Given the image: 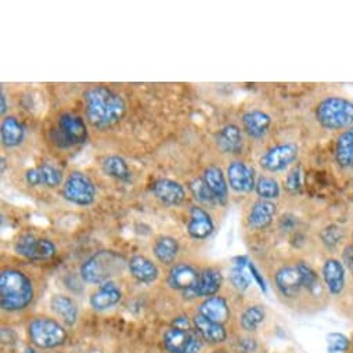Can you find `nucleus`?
I'll use <instances>...</instances> for the list:
<instances>
[{
    "instance_id": "obj_1",
    "label": "nucleus",
    "mask_w": 353,
    "mask_h": 353,
    "mask_svg": "<svg viewBox=\"0 0 353 353\" xmlns=\"http://www.w3.org/2000/svg\"><path fill=\"white\" fill-rule=\"evenodd\" d=\"M88 121L99 129L110 128L118 123L125 112V100L105 86H96L85 93Z\"/></svg>"
},
{
    "instance_id": "obj_2",
    "label": "nucleus",
    "mask_w": 353,
    "mask_h": 353,
    "mask_svg": "<svg viewBox=\"0 0 353 353\" xmlns=\"http://www.w3.org/2000/svg\"><path fill=\"white\" fill-rule=\"evenodd\" d=\"M34 299L31 280L20 270L8 269L0 274V303L9 312L26 309Z\"/></svg>"
},
{
    "instance_id": "obj_3",
    "label": "nucleus",
    "mask_w": 353,
    "mask_h": 353,
    "mask_svg": "<svg viewBox=\"0 0 353 353\" xmlns=\"http://www.w3.org/2000/svg\"><path fill=\"white\" fill-rule=\"evenodd\" d=\"M125 258L118 252L100 251L82 265L81 274L85 281L101 285L108 283L112 277L121 274L125 269Z\"/></svg>"
},
{
    "instance_id": "obj_4",
    "label": "nucleus",
    "mask_w": 353,
    "mask_h": 353,
    "mask_svg": "<svg viewBox=\"0 0 353 353\" xmlns=\"http://www.w3.org/2000/svg\"><path fill=\"white\" fill-rule=\"evenodd\" d=\"M316 119L324 129L339 130L353 126V101L345 97H327L316 108Z\"/></svg>"
},
{
    "instance_id": "obj_5",
    "label": "nucleus",
    "mask_w": 353,
    "mask_h": 353,
    "mask_svg": "<svg viewBox=\"0 0 353 353\" xmlns=\"http://www.w3.org/2000/svg\"><path fill=\"white\" fill-rule=\"evenodd\" d=\"M163 345L170 353H199L203 341L188 317H178L165 332Z\"/></svg>"
},
{
    "instance_id": "obj_6",
    "label": "nucleus",
    "mask_w": 353,
    "mask_h": 353,
    "mask_svg": "<svg viewBox=\"0 0 353 353\" xmlns=\"http://www.w3.org/2000/svg\"><path fill=\"white\" fill-rule=\"evenodd\" d=\"M63 197L81 207L90 205L96 199V188L89 176L82 172H72L64 182Z\"/></svg>"
},
{
    "instance_id": "obj_7",
    "label": "nucleus",
    "mask_w": 353,
    "mask_h": 353,
    "mask_svg": "<svg viewBox=\"0 0 353 353\" xmlns=\"http://www.w3.org/2000/svg\"><path fill=\"white\" fill-rule=\"evenodd\" d=\"M30 336L41 347H56L65 342L67 332L57 321L39 317L30 324Z\"/></svg>"
},
{
    "instance_id": "obj_8",
    "label": "nucleus",
    "mask_w": 353,
    "mask_h": 353,
    "mask_svg": "<svg viewBox=\"0 0 353 353\" xmlns=\"http://www.w3.org/2000/svg\"><path fill=\"white\" fill-rule=\"evenodd\" d=\"M56 139L61 143L63 147H71L85 143L88 139V129L85 121L75 114H63L59 119Z\"/></svg>"
},
{
    "instance_id": "obj_9",
    "label": "nucleus",
    "mask_w": 353,
    "mask_h": 353,
    "mask_svg": "<svg viewBox=\"0 0 353 353\" xmlns=\"http://www.w3.org/2000/svg\"><path fill=\"white\" fill-rule=\"evenodd\" d=\"M16 252L30 261H45L56 254V245L48 239H38L34 234L21 236L14 247Z\"/></svg>"
},
{
    "instance_id": "obj_10",
    "label": "nucleus",
    "mask_w": 353,
    "mask_h": 353,
    "mask_svg": "<svg viewBox=\"0 0 353 353\" xmlns=\"http://www.w3.org/2000/svg\"><path fill=\"white\" fill-rule=\"evenodd\" d=\"M298 145L294 143L277 144L262 155L259 163L269 172H281L298 158Z\"/></svg>"
},
{
    "instance_id": "obj_11",
    "label": "nucleus",
    "mask_w": 353,
    "mask_h": 353,
    "mask_svg": "<svg viewBox=\"0 0 353 353\" xmlns=\"http://www.w3.org/2000/svg\"><path fill=\"white\" fill-rule=\"evenodd\" d=\"M230 188L237 193H250L256 188L255 170L243 161H233L228 169Z\"/></svg>"
},
{
    "instance_id": "obj_12",
    "label": "nucleus",
    "mask_w": 353,
    "mask_h": 353,
    "mask_svg": "<svg viewBox=\"0 0 353 353\" xmlns=\"http://www.w3.org/2000/svg\"><path fill=\"white\" fill-rule=\"evenodd\" d=\"M26 181L30 186H45V188H57L63 182V172L56 165L42 163L27 172Z\"/></svg>"
},
{
    "instance_id": "obj_13",
    "label": "nucleus",
    "mask_w": 353,
    "mask_h": 353,
    "mask_svg": "<svg viewBox=\"0 0 353 353\" xmlns=\"http://www.w3.org/2000/svg\"><path fill=\"white\" fill-rule=\"evenodd\" d=\"M151 192L157 200L165 205H181L186 200V192L183 186L170 179H158L151 185Z\"/></svg>"
},
{
    "instance_id": "obj_14",
    "label": "nucleus",
    "mask_w": 353,
    "mask_h": 353,
    "mask_svg": "<svg viewBox=\"0 0 353 353\" xmlns=\"http://www.w3.org/2000/svg\"><path fill=\"white\" fill-rule=\"evenodd\" d=\"M215 230V225L210 216V214L194 205L190 210V221L188 223V232L193 239L204 240L210 237Z\"/></svg>"
},
{
    "instance_id": "obj_15",
    "label": "nucleus",
    "mask_w": 353,
    "mask_h": 353,
    "mask_svg": "<svg viewBox=\"0 0 353 353\" xmlns=\"http://www.w3.org/2000/svg\"><path fill=\"white\" fill-rule=\"evenodd\" d=\"M200 274L197 270L186 263H179L170 269L168 283L174 290H182V291H190L194 288V285L199 281Z\"/></svg>"
},
{
    "instance_id": "obj_16",
    "label": "nucleus",
    "mask_w": 353,
    "mask_h": 353,
    "mask_svg": "<svg viewBox=\"0 0 353 353\" xmlns=\"http://www.w3.org/2000/svg\"><path fill=\"white\" fill-rule=\"evenodd\" d=\"M277 207L272 201H256L248 214V226L254 230H263L269 228L276 216Z\"/></svg>"
},
{
    "instance_id": "obj_17",
    "label": "nucleus",
    "mask_w": 353,
    "mask_h": 353,
    "mask_svg": "<svg viewBox=\"0 0 353 353\" xmlns=\"http://www.w3.org/2000/svg\"><path fill=\"white\" fill-rule=\"evenodd\" d=\"M203 179L205 181L207 186L210 188L211 193L214 194L216 203L219 205H225L228 203V199H229V186L226 183L225 174H223L222 169L215 166V165L208 166L204 170Z\"/></svg>"
},
{
    "instance_id": "obj_18",
    "label": "nucleus",
    "mask_w": 353,
    "mask_h": 353,
    "mask_svg": "<svg viewBox=\"0 0 353 353\" xmlns=\"http://www.w3.org/2000/svg\"><path fill=\"white\" fill-rule=\"evenodd\" d=\"M323 280L331 295L342 294L345 288V268L338 259H327L323 266Z\"/></svg>"
},
{
    "instance_id": "obj_19",
    "label": "nucleus",
    "mask_w": 353,
    "mask_h": 353,
    "mask_svg": "<svg viewBox=\"0 0 353 353\" xmlns=\"http://www.w3.org/2000/svg\"><path fill=\"white\" fill-rule=\"evenodd\" d=\"M276 284L279 291L287 298H295L303 288L301 274L296 266H284L276 273Z\"/></svg>"
},
{
    "instance_id": "obj_20",
    "label": "nucleus",
    "mask_w": 353,
    "mask_h": 353,
    "mask_svg": "<svg viewBox=\"0 0 353 353\" xmlns=\"http://www.w3.org/2000/svg\"><path fill=\"white\" fill-rule=\"evenodd\" d=\"M270 125L272 118L261 110H251L243 115L244 130L252 139H262L263 136H266Z\"/></svg>"
},
{
    "instance_id": "obj_21",
    "label": "nucleus",
    "mask_w": 353,
    "mask_h": 353,
    "mask_svg": "<svg viewBox=\"0 0 353 353\" xmlns=\"http://www.w3.org/2000/svg\"><path fill=\"white\" fill-rule=\"evenodd\" d=\"M221 285H222L221 272H218L215 269H207L200 274L197 284L189 292H192L194 296H207V298L211 296L212 298L219 291Z\"/></svg>"
},
{
    "instance_id": "obj_22",
    "label": "nucleus",
    "mask_w": 353,
    "mask_h": 353,
    "mask_svg": "<svg viewBox=\"0 0 353 353\" xmlns=\"http://www.w3.org/2000/svg\"><path fill=\"white\" fill-rule=\"evenodd\" d=\"M122 298L121 290L111 281L104 283L100 285L99 291L94 292L90 298V305L96 310H105L117 305Z\"/></svg>"
},
{
    "instance_id": "obj_23",
    "label": "nucleus",
    "mask_w": 353,
    "mask_h": 353,
    "mask_svg": "<svg viewBox=\"0 0 353 353\" xmlns=\"http://www.w3.org/2000/svg\"><path fill=\"white\" fill-rule=\"evenodd\" d=\"M218 147L226 154H239L243 150V134L239 126L228 125L216 136Z\"/></svg>"
},
{
    "instance_id": "obj_24",
    "label": "nucleus",
    "mask_w": 353,
    "mask_h": 353,
    "mask_svg": "<svg viewBox=\"0 0 353 353\" xmlns=\"http://www.w3.org/2000/svg\"><path fill=\"white\" fill-rule=\"evenodd\" d=\"M194 324H196V330L205 341H210L212 343H219L226 339V330L221 323H216L203 314H197L194 317Z\"/></svg>"
},
{
    "instance_id": "obj_25",
    "label": "nucleus",
    "mask_w": 353,
    "mask_h": 353,
    "mask_svg": "<svg viewBox=\"0 0 353 353\" xmlns=\"http://www.w3.org/2000/svg\"><path fill=\"white\" fill-rule=\"evenodd\" d=\"M129 270L136 280L145 284L155 281L159 274L158 268L150 259L140 255H136L129 261Z\"/></svg>"
},
{
    "instance_id": "obj_26",
    "label": "nucleus",
    "mask_w": 353,
    "mask_h": 353,
    "mask_svg": "<svg viewBox=\"0 0 353 353\" xmlns=\"http://www.w3.org/2000/svg\"><path fill=\"white\" fill-rule=\"evenodd\" d=\"M26 137V129L23 123L14 118V117H8L2 122V143L8 148L17 147L23 143Z\"/></svg>"
},
{
    "instance_id": "obj_27",
    "label": "nucleus",
    "mask_w": 353,
    "mask_h": 353,
    "mask_svg": "<svg viewBox=\"0 0 353 353\" xmlns=\"http://www.w3.org/2000/svg\"><path fill=\"white\" fill-rule=\"evenodd\" d=\"M200 314L223 324L225 321H228L229 316H230V310L229 306L226 303V301L221 296H212L208 298L200 307Z\"/></svg>"
},
{
    "instance_id": "obj_28",
    "label": "nucleus",
    "mask_w": 353,
    "mask_h": 353,
    "mask_svg": "<svg viewBox=\"0 0 353 353\" xmlns=\"http://www.w3.org/2000/svg\"><path fill=\"white\" fill-rule=\"evenodd\" d=\"M179 252V244L173 237L162 236L154 244V255L163 265H170L174 262Z\"/></svg>"
},
{
    "instance_id": "obj_29",
    "label": "nucleus",
    "mask_w": 353,
    "mask_h": 353,
    "mask_svg": "<svg viewBox=\"0 0 353 353\" xmlns=\"http://www.w3.org/2000/svg\"><path fill=\"white\" fill-rule=\"evenodd\" d=\"M335 159L342 168L353 166V137L349 130H345L336 139Z\"/></svg>"
},
{
    "instance_id": "obj_30",
    "label": "nucleus",
    "mask_w": 353,
    "mask_h": 353,
    "mask_svg": "<svg viewBox=\"0 0 353 353\" xmlns=\"http://www.w3.org/2000/svg\"><path fill=\"white\" fill-rule=\"evenodd\" d=\"M103 170L110 176L121 182L130 181V169L123 158L118 155H108L103 161Z\"/></svg>"
},
{
    "instance_id": "obj_31",
    "label": "nucleus",
    "mask_w": 353,
    "mask_h": 353,
    "mask_svg": "<svg viewBox=\"0 0 353 353\" xmlns=\"http://www.w3.org/2000/svg\"><path fill=\"white\" fill-rule=\"evenodd\" d=\"M52 309L64 320L65 324L74 325L78 317V309L72 299L64 295H57L52 299Z\"/></svg>"
},
{
    "instance_id": "obj_32",
    "label": "nucleus",
    "mask_w": 353,
    "mask_h": 353,
    "mask_svg": "<svg viewBox=\"0 0 353 353\" xmlns=\"http://www.w3.org/2000/svg\"><path fill=\"white\" fill-rule=\"evenodd\" d=\"M248 261L247 258H237L236 263L230 272V280L233 283V285L239 290V291H245L250 285H251V273L248 269Z\"/></svg>"
},
{
    "instance_id": "obj_33",
    "label": "nucleus",
    "mask_w": 353,
    "mask_h": 353,
    "mask_svg": "<svg viewBox=\"0 0 353 353\" xmlns=\"http://www.w3.org/2000/svg\"><path fill=\"white\" fill-rule=\"evenodd\" d=\"M256 194L266 201L276 200L280 197V186L276 179L269 178V176H262L256 182Z\"/></svg>"
},
{
    "instance_id": "obj_34",
    "label": "nucleus",
    "mask_w": 353,
    "mask_h": 353,
    "mask_svg": "<svg viewBox=\"0 0 353 353\" xmlns=\"http://www.w3.org/2000/svg\"><path fill=\"white\" fill-rule=\"evenodd\" d=\"M190 190L194 196V199L203 204H208V205H215L218 204L214 194L211 193L210 188L207 186L205 181L203 178H196L190 182Z\"/></svg>"
},
{
    "instance_id": "obj_35",
    "label": "nucleus",
    "mask_w": 353,
    "mask_h": 353,
    "mask_svg": "<svg viewBox=\"0 0 353 353\" xmlns=\"http://www.w3.org/2000/svg\"><path fill=\"white\" fill-rule=\"evenodd\" d=\"M265 320V310L261 306H251L241 316V325L247 331H255Z\"/></svg>"
},
{
    "instance_id": "obj_36",
    "label": "nucleus",
    "mask_w": 353,
    "mask_h": 353,
    "mask_svg": "<svg viewBox=\"0 0 353 353\" xmlns=\"http://www.w3.org/2000/svg\"><path fill=\"white\" fill-rule=\"evenodd\" d=\"M296 269L301 274V280H302V285L305 290H307L309 292H314L319 290L320 287V279L317 276V273L305 262H299L296 265Z\"/></svg>"
},
{
    "instance_id": "obj_37",
    "label": "nucleus",
    "mask_w": 353,
    "mask_h": 353,
    "mask_svg": "<svg viewBox=\"0 0 353 353\" xmlns=\"http://www.w3.org/2000/svg\"><path fill=\"white\" fill-rule=\"evenodd\" d=\"M285 188L291 193H299L302 188V172L301 168H294L285 179Z\"/></svg>"
},
{
    "instance_id": "obj_38",
    "label": "nucleus",
    "mask_w": 353,
    "mask_h": 353,
    "mask_svg": "<svg viewBox=\"0 0 353 353\" xmlns=\"http://www.w3.org/2000/svg\"><path fill=\"white\" fill-rule=\"evenodd\" d=\"M328 339V349L331 352H345L349 347V339L342 334H330Z\"/></svg>"
},
{
    "instance_id": "obj_39",
    "label": "nucleus",
    "mask_w": 353,
    "mask_h": 353,
    "mask_svg": "<svg viewBox=\"0 0 353 353\" xmlns=\"http://www.w3.org/2000/svg\"><path fill=\"white\" fill-rule=\"evenodd\" d=\"M321 239L324 244H327L328 247H334L341 240V230L335 226H330L321 233Z\"/></svg>"
},
{
    "instance_id": "obj_40",
    "label": "nucleus",
    "mask_w": 353,
    "mask_h": 353,
    "mask_svg": "<svg viewBox=\"0 0 353 353\" xmlns=\"http://www.w3.org/2000/svg\"><path fill=\"white\" fill-rule=\"evenodd\" d=\"M8 111V103H6V96L2 93V114H6Z\"/></svg>"
},
{
    "instance_id": "obj_41",
    "label": "nucleus",
    "mask_w": 353,
    "mask_h": 353,
    "mask_svg": "<svg viewBox=\"0 0 353 353\" xmlns=\"http://www.w3.org/2000/svg\"><path fill=\"white\" fill-rule=\"evenodd\" d=\"M347 130H349V133H350V134H352V137H353V126H352V128H349Z\"/></svg>"
}]
</instances>
